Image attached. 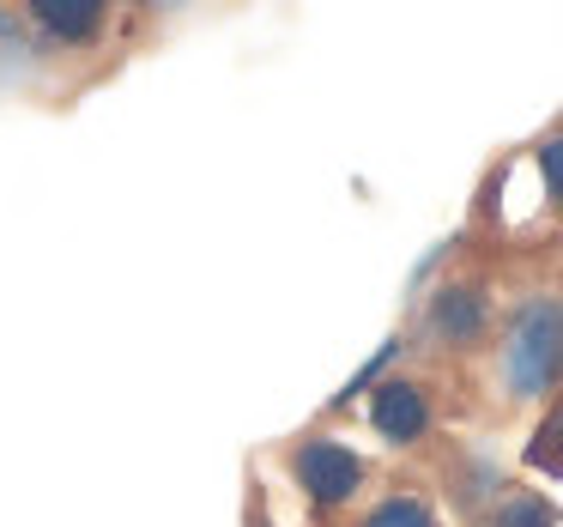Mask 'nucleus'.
I'll list each match as a JSON object with an SVG mask.
<instances>
[{
	"instance_id": "nucleus-7",
	"label": "nucleus",
	"mask_w": 563,
	"mask_h": 527,
	"mask_svg": "<svg viewBox=\"0 0 563 527\" xmlns=\"http://www.w3.org/2000/svg\"><path fill=\"white\" fill-rule=\"evenodd\" d=\"M357 527H442V521H437V509H430L424 497H412V491H394V497H382Z\"/></svg>"
},
{
	"instance_id": "nucleus-1",
	"label": "nucleus",
	"mask_w": 563,
	"mask_h": 527,
	"mask_svg": "<svg viewBox=\"0 0 563 527\" xmlns=\"http://www.w3.org/2000/svg\"><path fill=\"white\" fill-rule=\"evenodd\" d=\"M497 382L509 400H545L563 388V297H521L503 321Z\"/></svg>"
},
{
	"instance_id": "nucleus-4",
	"label": "nucleus",
	"mask_w": 563,
	"mask_h": 527,
	"mask_svg": "<svg viewBox=\"0 0 563 527\" xmlns=\"http://www.w3.org/2000/svg\"><path fill=\"white\" fill-rule=\"evenodd\" d=\"M369 425H376L382 442H394V449H406V442H418L430 430V394L418 388V382H382L376 394H369Z\"/></svg>"
},
{
	"instance_id": "nucleus-2",
	"label": "nucleus",
	"mask_w": 563,
	"mask_h": 527,
	"mask_svg": "<svg viewBox=\"0 0 563 527\" xmlns=\"http://www.w3.org/2000/svg\"><path fill=\"white\" fill-rule=\"evenodd\" d=\"M291 479L316 509H340V503H352L357 485H364V461H357L340 437H303L291 449Z\"/></svg>"
},
{
	"instance_id": "nucleus-10",
	"label": "nucleus",
	"mask_w": 563,
	"mask_h": 527,
	"mask_svg": "<svg viewBox=\"0 0 563 527\" xmlns=\"http://www.w3.org/2000/svg\"><path fill=\"white\" fill-rule=\"evenodd\" d=\"M0 55H25V31L13 13H0Z\"/></svg>"
},
{
	"instance_id": "nucleus-6",
	"label": "nucleus",
	"mask_w": 563,
	"mask_h": 527,
	"mask_svg": "<svg viewBox=\"0 0 563 527\" xmlns=\"http://www.w3.org/2000/svg\"><path fill=\"white\" fill-rule=\"evenodd\" d=\"M485 527H558V503L545 491H503Z\"/></svg>"
},
{
	"instance_id": "nucleus-3",
	"label": "nucleus",
	"mask_w": 563,
	"mask_h": 527,
	"mask_svg": "<svg viewBox=\"0 0 563 527\" xmlns=\"http://www.w3.org/2000/svg\"><path fill=\"white\" fill-rule=\"evenodd\" d=\"M485 328H490V304H485L478 285H442L424 309V333L442 345H454V352H461V345H478Z\"/></svg>"
},
{
	"instance_id": "nucleus-5",
	"label": "nucleus",
	"mask_w": 563,
	"mask_h": 527,
	"mask_svg": "<svg viewBox=\"0 0 563 527\" xmlns=\"http://www.w3.org/2000/svg\"><path fill=\"white\" fill-rule=\"evenodd\" d=\"M103 7L98 0H31V25L55 43H91L103 31Z\"/></svg>"
},
{
	"instance_id": "nucleus-8",
	"label": "nucleus",
	"mask_w": 563,
	"mask_h": 527,
	"mask_svg": "<svg viewBox=\"0 0 563 527\" xmlns=\"http://www.w3.org/2000/svg\"><path fill=\"white\" fill-rule=\"evenodd\" d=\"M394 358H400V340H382V352H376V358H369V364H364V370H357V376H352V382H345V388H340V394H333V406H352V400H357V394H369V388H376V382H382V376H388V364H394Z\"/></svg>"
},
{
	"instance_id": "nucleus-9",
	"label": "nucleus",
	"mask_w": 563,
	"mask_h": 527,
	"mask_svg": "<svg viewBox=\"0 0 563 527\" xmlns=\"http://www.w3.org/2000/svg\"><path fill=\"white\" fill-rule=\"evenodd\" d=\"M539 176H545V195L563 200V134L539 146Z\"/></svg>"
}]
</instances>
